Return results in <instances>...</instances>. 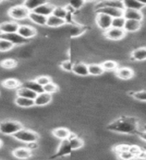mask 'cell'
I'll return each instance as SVG.
<instances>
[{"label":"cell","mask_w":146,"mask_h":160,"mask_svg":"<svg viewBox=\"0 0 146 160\" xmlns=\"http://www.w3.org/2000/svg\"><path fill=\"white\" fill-rule=\"evenodd\" d=\"M142 130H146V123L142 125Z\"/></svg>","instance_id":"47"},{"label":"cell","mask_w":146,"mask_h":160,"mask_svg":"<svg viewBox=\"0 0 146 160\" xmlns=\"http://www.w3.org/2000/svg\"><path fill=\"white\" fill-rule=\"evenodd\" d=\"M85 32H87V26L79 23H72L68 28V34L70 38H78Z\"/></svg>","instance_id":"8"},{"label":"cell","mask_w":146,"mask_h":160,"mask_svg":"<svg viewBox=\"0 0 146 160\" xmlns=\"http://www.w3.org/2000/svg\"><path fill=\"white\" fill-rule=\"evenodd\" d=\"M52 135L59 140H63V139H68V137L71 134V130L67 127H56L52 130Z\"/></svg>","instance_id":"24"},{"label":"cell","mask_w":146,"mask_h":160,"mask_svg":"<svg viewBox=\"0 0 146 160\" xmlns=\"http://www.w3.org/2000/svg\"><path fill=\"white\" fill-rule=\"evenodd\" d=\"M85 5L84 0H68V6L71 8L73 11H79L81 10Z\"/></svg>","instance_id":"37"},{"label":"cell","mask_w":146,"mask_h":160,"mask_svg":"<svg viewBox=\"0 0 146 160\" xmlns=\"http://www.w3.org/2000/svg\"><path fill=\"white\" fill-rule=\"evenodd\" d=\"M133 98L138 100V101L146 102V89L145 90H139V91H134Z\"/></svg>","instance_id":"42"},{"label":"cell","mask_w":146,"mask_h":160,"mask_svg":"<svg viewBox=\"0 0 146 160\" xmlns=\"http://www.w3.org/2000/svg\"><path fill=\"white\" fill-rule=\"evenodd\" d=\"M142 127L139 125V119L135 116H119L113 121L107 124V129L120 134H136L142 131Z\"/></svg>","instance_id":"1"},{"label":"cell","mask_w":146,"mask_h":160,"mask_svg":"<svg viewBox=\"0 0 146 160\" xmlns=\"http://www.w3.org/2000/svg\"><path fill=\"white\" fill-rule=\"evenodd\" d=\"M68 9L65 6H55L54 10H53V15L57 16L59 18H62L66 20L67 16H68Z\"/></svg>","instance_id":"36"},{"label":"cell","mask_w":146,"mask_h":160,"mask_svg":"<svg viewBox=\"0 0 146 160\" xmlns=\"http://www.w3.org/2000/svg\"><path fill=\"white\" fill-rule=\"evenodd\" d=\"M52 99H53L52 94L43 91L41 93L37 94V96L34 99V104H35V106H37V107H43L48 105L49 103H51Z\"/></svg>","instance_id":"14"},{"label":"cell","mask_w":146,"mask_h":160,"mask_svg":"<svg viewBox=\"0 0 146 160\" xmlns=\"http://www.w3.org/2000/svg\"><path fill=\"white\" fill-rule=\"evenodd\" d=\"M17 32L21 35L23 38L27 40L32 39L37 35V30L34 27L30 26V25H26V24H20Z\"/></svg>","instance_id":"12"},{"label":"cell","mask_w":146,"mask_h":160,"mask_svg":"<svg viewBox=\"0 0 146 160\" xmlns=\"http://www.w3.org/2000/svg\"><path fill=\"white\" fill-rule=\"evenodd\" d=\"M8 16L11 18L14 21H22V20L25 19H28L29 16V13L30 11L24 6L23 4H20V5H13L9 9H8Z\"/></svg>","instance_id":"4"},{"label":"cell","mask_w":146,"mask_h":160,"mask_svg":"<svg viewBox=\"0 0 146 160\" xmlns=\"http://www.w3.org/2000/svg\"><path fill=\"white\" fill-rule=\"evenodd\" d=\"M12 155H13V157L17 159H29L33 156V153H32V150L29 149L26 146V147L14 148L12 151Z\"/></svg>","instance_id":"17"},{"label":"cell","mask_w":146,"mask_h":160,"mask_svg":"<svg viewBox=\"0 0 146 160\" xmlns=\"http://www.w3.org/2000/svg\"><path fill=\"white\" fill-rule=\"evenodd\" d=\"M85 3H91V2H95L96 0H84Z\"/></svg>","instance_id":"45"},{"label":"cell","mask_w":146,"mask_h":160,"mask_svg":"<svg viewBox=\"0 0 146 160\" xmlns=\"http://www.w3.org/2000/svg\"><path fill=\"white\" fill-rule=\"evenodd\" d=\"M127 35L126 31L123 28H115L110 27L109 29L103 31V36L109 41H120L123 40Z\"/></svg>","instance_id":"5"},{"label":"cell","mask_w":146,"mask_h":160,"mask_svg":"<svg viewBox=\"0 0 146 160\" xmlns=\"http://www.w3.org/2000/svg\"><path fill=\"white\" fill-rule=\"evenodd\" d=\"M28 18L30 19V21L32 23L38 25L40 27L46 26L47 23V16H44V15H41L35 11H30Z\"/></svg>","instance_id":"19"},{"label":"cell","mask_w":146,"mask_h":160,"mask_svg":"<svg viewBox=\"0 0 146 160\" xmlns=\"http://www.w3.org/2000/svg\"><path fill=\"white\" fill-rule=\"evenodd\" d=\"M115 75L119 80H124V81H128L131 80L135 76V72L132 68L123 66V67H118L117 70L115 71Z\"/></svg>","instance_id":"11"},{"label":"cell","mask_w":146,"mask_h":160,"mask_svg":"<svg viewBox=\"0 0 146 160\" xmlns=\"http://www.w3.org/2000/svg\"><path fill=\"white\" fill-rule=\"evenodd\" d=\"M139 136L141 138L142 141L146 142V130H142V131L139 133Z\"/></svg>","instance_id":"44"},{"label":"cell","mask_w":146,"mask_h":160,"mask_svg":"<svg viewBox=\"0 0 146 160\" xmlns=\"http://www.w3.org/2000/svg\"><path fill=\"white\" fill-rule=\"evenodd\" d=\"M47 0H24L23 5L26 7L29 11H34L37 7L44 3H46Z\"/></svg>","instance_id":"33"},{"label":"cell","mask_w":146,"mask_h":160,"mask_svg":"<svg viewBox=\"0 0 146 160\" xmlns=\"http://www.w3.org/2000/svg\"><path fill=\"white\" fill-rule=\"evenodd\" d=\"M139 1L141 2V3L144 5V6H146V0H139Z\"/></svg>","instance_id":"46"},{"label":"cell","mask_w":146,"mask_h":160,"mask_svg":"<svg viewBox=\"0 0 146 160\" xmlns=\"http://www.w3.org/2000/svg\"><path fill=\"white\" fill-rule=\"evenodd\" d=\"M123 16L126 20H138V21H143L144 15L141 10L137 9H124Z\"/></svg>","instance_id":"16"},{"label":"cell","mask_w":146,"mask_h":160,"mask_svg":"<svg viewBox=\"0 0 146 160\" xmlns=\"http://www.w3.org/2000/svg\"><path fill=\"white\" fill-rule=\"evenodd\" d=\"M35 80L41 85V86H45L46 84H48L49 82L52 81V79L48 75H38V76L35 78Z\"/></svg>","instance_id":"41"},{"label":"cell","mask_w":146,"mask_h":160,"mask_svg":"<svg viewBox=\"0 0 146 160\" xmlns=\"http://www.w3.org/2000/svg\"><path fill=\"white\" fill-rule=\"evenodd\" d=\"M14 103L16 106L20 108H30L35 106L34 104V99L31 98H27V97H23V96H17L14 99Z\"/></svg>","instance_id":"23"},{"label":"cell","mask_w":146,"mask_h":160,"mask_svg":"<svg viewBox=\"0 0 146 160\" xmlns=\"http://www.w3.org/2000/svg\"><path fill=\"white\" fill-rule=\"evenodd\" d=\"M19 23L14 20H5L0 23V34L5 33H13L17 32L19 28Z\"/></svg>","instance_id":"9"},{"label":"cell","mask_w":146,"mask_h":160,"mask_svg":"<svg viewBox=\"0 0 146 160\" xmlns=\"http://www.w3.org/2000/svg\"><path fill=\"white\" fill-rule=\"evenodd\" d=\"M130 58L137 62L146 61V46H139L137 48H134L130 52Z\"/></svg>","instance_id":"18"},{"label":"cell","mask_w":146,"mask_h":160,"mask_svg":"<svg viewBox=\"0 0 146 160\" xmlns=\"http://www.w3.org/2000/svg\"><path fill=\"white\" fill-rule=\"evenodd\" d=\"M94 7L96 10L103 7H114V8L124 9V5L122 0H100L99 2L95 4Z\"/></svg>","instance_id":"15"},{"label":"cell","mask_w":146,"mask_h":160,"mask_svg":"<svg viewBox=\"0 0 146 160\" xmlns=\"http://www.w3.org/2000/svg\"><path fill=\"white\" fill-rule=\"evenodd\" d=\"M2 1H3V0H2ZM5 1H10V0H5Z\"/></svg>","instance_id":"49"},{"label":"cell","mask_w":146,"mask_h":160,"mask_svg":"<svg viewBox=\"0 0 146 160\" xmlns=\"http://www.w3.org/2000/svg\"><path fill=\"white\" fill-rule=\"evenodd\" d=\"M123 10L124 9L114 8V7H103V8H99L98 10H96V12L107 14L109 16H111L112 18H115V17L123 16Z\"/></svg>","instance_id":"25"},{"label":"cell","mask_w":146,"mask_h":160,"mask_svg":"<svg viewBox=\"0 0 146 160\" xmlns=\"http://www.w3.org/2000/svg\"><path fill=\"white\" fill-rule=\"evenodd\" d=\"M74 62L70 58L63 59L62 61H60L59 68L62 70L63 72H72Z\"/></svg>","instance_id":"35"},{"label":"cell","mask_w":146,"mask_h":160,"mask_svg":"<svg viewBox=\"0 0 146 160\" xmlns=\"http://www.w3.org/2000/svg\"><path fill=\"white\" fill-rule=\"evenodd\" d=\"M1 85L5 88V89H17L18 87L21 86V82H20V80L17 79V78H6L4 79L3 81L1 82Z\"/></svg>","instance_id":"29"},{"label":"cell","mask_w":146,"mask_h":160,"mask_svg":"<svg viewBox=\"0 0 146 160\" xmlns=\"http://www.w3.org/2000/svg\"><path fill=\"white\" fill-rule=\"evenodd\" d=\"M72 149L70 147L69 140L68 139H63L61 140V142L57 146L56 149V157L60 158H66L71 154Z\"/></svg>","instance_id":"10"},{"label":"cell","mask_w":146,"mask_h":160,"mask_svg":"<svg viewBox=\"0 0 146 160\" xmlns=\"http://www.w3.org/2000/svg\"><path fill=\"white\" fill-rule=\"evenodd\" d=\"M24 126L19 120H13V119H5L0 121V133L7 135H14L20 129H22Z\"/></svg>","instance_id":"2"},{"label":"cell","mask_w":146,"mask_h":160,"mask_svg":"<svg viewBox=\"0 0 146 160\" xmlns=\"http://www.w3.org/2000/svg\"><path fill=\"white\" fill-rule=\"evenodd\" d=\"M16 95H18V96H23V97L35 99V97L37 96V93L34 92L33 90L29 89L27 87H24L21 85V86L16 89Z\"/></svg>","instance_id":"30"},{"label":"cell","mask_w":146,"mask_h":160,"mask_svg":"<svg viewBox=\"0 0 146 160\" xmlns=\"http://www.w3.org/2000/svg\"><path fill=\"white\" fill-rule=\"evenodd\" d=\"M124 9H137L142 10L145 6L139 0H122Z\"/></svg>","instance_id":"32"},{"label":"cell","mask_w":146,"mask_h":160,"mask_svg":"<svg viewBox=\"0 0 146 160\" xmlns=\"http://www.w3.org/2000/svg\"><path fill=\"white\" fill-rule=\"evenodd\" d=\"M0 66H1L3 69L11 70V69H14L18 66V61L13 58H7V59L2 60V61L0 62Z\"/></svg>","instance_id":"34"},{"label":"cell","mask_w":146,"mask_h":160,"mask_svg":"<svg viewBox=\"0 0 146 160\" xmlns=\"http://www.w3.org/2000/svg\"><path fill=\"white\" fill-rule=\"evenodd\" d=\"M88 71H89V75H91V76H101V75L105 73L101 63H97V62L89 63Z\"/></svg>","instance_id":"28"},{"label":"cell","mask_w":146,"mask_h":160,"mask_svg":"<svg viewBox=\"0 0 146 160\" xmlns=\"http://www.w3.org/2000/svg\"><path fill=\"white\" fill-rule=\"evenodd\" d=\"M2 2V0H0V3H1Z\"/></svg>","instance_id":"50"},{"label":"cell","mask_w":146,"mask_h":160,"mask_svg":"<svg viewBox=\"0 0 146 160\" xmlns=\"http://www.w3.org/2000/svg\"><path fill=\"white\" fill-rule=\"evenodd\" d=\"M112 19L113 18L107 14L96 12V15H95V24H96V26L100 30L105 31V30L109 29L112 26Z\"/></svg>","instance_id":"6"},{"label":"cell","mask_w":146,"mask_h":160,"mask_svg":"<svg viewBox=\"0 0 146 160\" xmlns=\"http://www.w3.org/2000/svg\"><path fill=\"white\" fill-rule=\"evenodd\" d=\"M2 145H3V141H2V140H1V139H0V148H1V147H2Z\"/></svg>","instance_id":"48"},{"label":"cell","mask_w":146,"mask_h":160,"mask_svg":"<svg viewBox=\"0 0 146 160\" xmlns=\"http://www.w3.org/2000/svg\"><path fill=\"white\" fill-rule=\"evenodd\" d=\"M43 89H44V91L45 92H47V93H50V94H55V93H57L58 92V90H59V86L56 84V83H54V82H49L48 84H46L45 86H43Z\"/></svg>","instance_id":"39"},{"label":"cell","mask_w":146,"mask_h":160,"mask_svg":"<svg viewBox=\"0 0 146 160\" xmlns=\"http://www.w3.org/2000/svg\"><path fill=\"white\" fill-rule=\"evenodd\" d=\"M21 85H22V86H24V87H27L29 89L33 90V91L36 92L37 94L44 91L43 86H41V85H40L35 79H27V80H25V81L21 82Z\"/></svg>","instance_id":"26"},{"label":"cell","mask_w":146,"mask_h":160,"mask_svg":"<svg viewBox=\"0 0 146 160\" xmlns=\"http://www.w3.org/2000/svg\"><path fill=\"white\" fill-rule=\"evenodd\" d=\"M72 73L80 77H86L89 75L88 71V64L84 61H76L73 64Z\"/></svg>","instance_id":"13"},{"label":"cell","mask_w":146,"mask_h":160,"mask_svg":"<svg viewBox=\"0 0 146 160\" xmlns=\"http://www.w3.org/2000/svg\"><path fill=\"white\" fill-rule=\"evenodd\" d=\"M13 48H14V45L11 42H9L8 40L0 37V52L11 51Z\"/></svg>","instance_id":"38"},{"label":"cell","mask_w":146,"mask_h":160,"mask_svg":"<svg viewBox=\"0 0 146 160\" xmlns=\"http://www.w3.org/2000/svg\"><path fill=\"white\" fill-rule=\"evenodd\" d=\"M118 158L120 159H124V160H129V159H133L135 158L134 155L129 151V150H125L118 154Z\"/></svg>","instance_id":"43"},{"label":"cell","mask_w":146,"mask_h":160,"mask_svg":"<svg viewBox=\"0 0 146 160\" xmlns=\"http://www.w3.org/2000/svg\"><path fill=\"white\" fill-rule=\"evenodd\" d=\"M101 65L104 69L105 72H112V71H116L118 68V62L115 61V60L111 59H107V60H103L101 62Z\"/></svg>","instance_id":"31"},{"label":"cell","mask_w":146,"mask_h":160,"mask_svg":"<svg viewBox=\"0 0 146 160\" xmlns=\"http://www.w3.org/2000/svg\"><path fill=\"white\" fill-rule=\"evenodd\" d=\"M65 24H67L66 20L62 19V18H59L55 15H50V16L47 17V23H46V26L50 27V28H60L64 26Z\"/></svg>","instance_id":"22"},{"label":"cell","mask_w":146,"mask_h":160,"mask_svg":"<svg viewBox=\"0 0 146 160\" xmlns=\"http://www.w3.org/2000/svg\"><path fill=\"white\" fill-rule=\"evenodd\" d=\"M47 1H49V0H47Z\"/></svg>","instance_id":"51"},{"label":"cell","mask_w":146,"mask_h":160,"mask_svg":"<svg viewBox=\"0 0 146 160\" xmlns=\"http://www.w3.org/2000/svg\"><path fill=\"white\" fill-rule=\"evenodd\" d=\"M142 27V21H138V20H126L124 25V30L126 33H135L139 31Z\"/></svg>","instance_id":"20"},{"label":"cell","mask_w":146,"mask_h":160,"mask_svg":"<svg viewBox=\"0 0 146 160\" xmlns=\"http://www.w3.org/2000/svg\"><path fill=\"white\" fill-rule=\"evenodd\" d=\"M0 37L8 40V41L11 42L14 46H23V45H26L28 43V40L23 38L18 32L0 34Z\"/></svg>","instance_id":"7"},{"label":"cell","mask_w":146,"mask_h":160,"mask_svg":"<svg viewBox=\"0 0 146 160\" xmlns=\"http://www.w3.org/2000/svg\"><path fill=\"white\" fill-rule=\"evenodd\" d=\"M13 137L17 141L23 143H31V142H38L40 140V134L34 130H30L27 128H22L19 131H17L13 135Z\"/></svg>","instance_id":"3"},{"label":"cell","mask_w":146,"mask_h":160,"mask_svg":"<svg viewBox=\"0 0 146 160\" xmlns=\"http://www.w3.org/2000/svg\"><path fill=\"white\" fill-rule=\"evenodd\" d=\"M68 140H69L70 147H71L72 150H79L84 146V139L79 137L76 134H73L72 131L70 136L68 137Z\"/></svg>","instance_id":"21"},{"label":"cell","mask_w":146,"mask_h":160,"mask_svg":"<svg viewBox=\"0 0 146 160\" xmlns=\"http://www.w3.org/2000/svg\"><path fill=\"white\" fill-rule=\"evenodd\" d=\"M54 5L52 3H50L49 1H47L46 3H44L42 5H40L39 7H37L36 9L34 10L35 12H37L41 15H44V16H50L52 15L53 13V10H54Z\"/></svg>","instance_id":"27"},{"label":"cell","mask_w":146,"mask_h":160,"mask_svg":"<svg viewBox=\"0 0 146 160\" xmlns=\"http://www.w3.org/2000/svg\"><path fill=\"white\" fill-rule=\"evenodd\" d=\"M125 21L126 19L124 18V16H119V17H115L112 19V26L115 28H124Z\"/></svg>","instance_id":"40"}]
</instances>
